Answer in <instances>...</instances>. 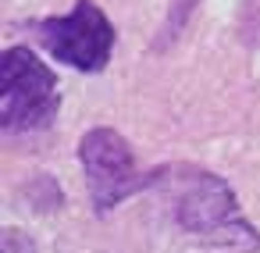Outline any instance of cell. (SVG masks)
Here are the masks:
<instances>
[{
	"mask_svg": "<svg viewBox=\"0 0 260 253\" xmlns=\"http://www.w3.org/2000/svg\"><path fill=\"white\" fill-rule=\"evenodd\" d=\"M175 175L182 182V193L175 203V221L182 225V232L217 246H242V249L260 246V235L239 214V200L221 175L189 171V168H178Z\"/></svg>",
	"mask_w": 260,
	"mask_h": 253,
	"instance_id": "cell-1",
	"label": "cell"
},
{
	"mask_svg": "<svg viewBox=\"0 0 260 253\" xmlns=\"http://www.w3.org/2000/svg\"><path fill=\"white\" fill-rule=\"evenodd\" d=\"M79 161H82L89 203L96 214H111L118 203H125L128 196H136L143 189L160 185L168 175V168L139 171L128 139L114 129H89L79 139Z\"/></svg>",
	"mask_w": 260,
	"mask_h": 253,
	"instance_id": "cell-2",
	"label": "cell"
},
{
	"mask_svg": "<svg viewBox=\"0 0 260 253\" xmlns=\"http://www.w3.org/2000/svg\"><path fill=\"white\" fill-rule=\"evenodd\" d=\"M4 89H0V125L8 136L40 132L47 129L61 111V89L54 72L29 50V47H8L4 50Z\"/></svg>",
	"mask_w": 260,
	"mask_h": 253,
	"instance_id": "cell-3",
	"label": "cell"
},
{
	"mask_svg": "<svg viewBox=\"0 0 260 253\" xmlns=\"http://www.w3.org/2000/svg\"><path fill=\"white\" fill-rule=\"evenodd\" d=\"M36 40L50 50L54 61L93 75V72L107 68L114 43H118V33L93 0H79L68 15L36 22Z\"/></svg>",
	"mask_w": 260,
	"mask_h": 253,
	"instance_id": "cell-4",
	"label": "cell"
},
{
	"mask_svg": "<svg viewBox=\"0 0 260 253\" xmlns=\"http://www.w3.org/2000/svg\"><path fill=\"white\" fill-rule=\"evenodd\" d=\"M0 253H36V246H32V239H29L22 228H4Z\"/></svg>",
	"mask_w": 260,
	"mask_h": 253,
	"instance_id": "cell-5",
	"label": "cell"
}]
</instances>
